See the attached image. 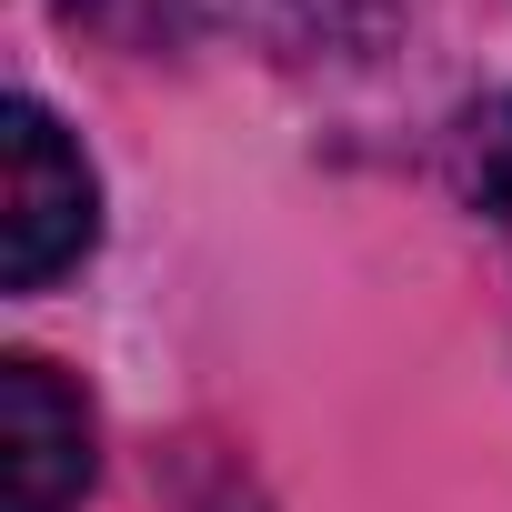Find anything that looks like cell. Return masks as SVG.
Returning <instances> with one entry per match:
<instances>
[{"mask_svg":"<svg viewBox=\"0 0 512 512\" xmlns=\"http://www.w3.org/2000/svg\"><path fill=\"white\" fill-rule=\"evenodd\" d=\"M101 241V181L41 101H0V282L51 292Z\"/></svg>","mask_w":512,"mask_h":512,"instance_id":"6da1fadb","label":"cell"},{"mask_svg":"<svg viewBox=\"0 0 512 512\" xmlns=\"http://www.w3.org/2000/svg\"><path fill=\"white\" fill-rule=\"evenodd\" d=\"M91 482V412L81 392L11 352L0 362V512H71Z\"/></svg>","mask_w":512,"mask_h":512,"instance_id":"7a4b0ae2","label":"cell"},{"mask_svg":"<svg viewBox=\"0 0 512 512\" xmlns=\"http://www.w3.org/2000/svg\"><path fill=\"white\" fill-rule=\"evenodd\" d=\"M452 191L492 231H512V91H492V101H472L452 121Z\"/></svg>","mask_w":512,"mask_h":512,"instance_id":"3957f363","label":"cell"},{"mask_svg":"<svg viewBox=\"0 0 512 512\" xmlns=\"http://www.w3.org/2000/svg\"><path fill=\"white\" fill-rule=\"evenodd\" d=\"M262 21H282L302 51H372L392 41V0H251Z\"/></svg>","mask_w":512,"mask_h":512,"instance_id":"277c9868","label":"cell"}]
</instances>
